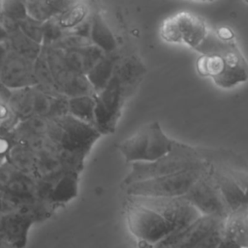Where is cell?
<instances>
[{"mask_svg": "<svg viewBox=\"0 0 248 248\" xmlns=\"http://www.w3.org/2000/svg\"><path fill=\"white\" fill-rule=\"evenodd\" d=\"M177 23L182 42L197 48L207 35L204 22L197 16L189 13H179L173 16Z\"/></svg>", "mask_w": 248, "mask_h": 248, "instance_id": "cell-16", "label": "cell"}, {"mask_svg": "<svg viewBox=\"0 0 248 248\" xmlns=\"http://www.w3.org/2000/svg\"><path fill=\"white\" fill-rule=\"evenodd\" d=\"M49 120L41 116H31L19 122L14 129V135L17 141L38 136H46Z\"/></svg>", "mask_w": 248, "mask_h": 248, "instance_id": "cell-31", "label": "cell"}, {"mask_svg": "<svg viewBox=\"0 0 248 248\" xmlns=\"http://www.w3.org/2000/svg\"><path fill=\"white\" fill-rule=\"evenodd\" d=\"M0 16H1V1H0Z\"/></svg>", "mask_w": 248, "mask_h": 248, "instance_id": "cell-48", "label": "cell"}, {"mask_svg": "<svg viewBox=\"0 0 248 248\" xmlns=\"http://www.w3.org/2000/svg\"><path fill=\"white\" fill-rule=\"evenodd\" d=\"M6 161L17 170L36 178L37 155L23 143L16 142L9 151Z\"/></svg>", "mask_w": 248, "mask_h": 248, "instance_id": "cell-24", "label": "cell"}, {"mask_svg": "<svg viewBox=\"0 0 248 248\" xmlns=\"http://www.w3.org/2000/svg\"><path fill=\"white\" fill-rule=\"evenodd\" d=\"M127 198L158 213L170 226L172 232L184 229L202 216L183 197L154 198L127 196Z\"/></svg>", "mask_w": 248, "mask_h": 248, "instance_id": "cell-10", "label": "cell"}, {"mask_svg": "<svg viewBox=\"0 0 248 248\" xmlns=\"http://www.w3.org/2000/svg\"><path fill=\"white\" fill-rule=\"evenodd\" d=\"M0 216H1V214H0Z\"/></svg>", "mask_w": 248, "mask_h": 248, "instance_id": "cell-49", "label": "cell"}, {"mask_svg": "<svg viewBox=\"0 0 248 248\" xmlns=\"http://www.w3.org/2000/svg\"><path fill=\"white\" fill-rule=\"evenodd\" d=\"M102 135L96 127L68 114L57 120H49L46 137L62 147L87 156Z\"/></svg>", "mask_w": 248, "mask_h": 248, "instance_id": "cell-5", "label": "cell"}, {"mask_svg": "<svg viewBox=\"0 0 248 248\" xmlns=\"http://www.w3.org/2000/svg\"><path fill=\"white\" fill-rule=\"evenodd\" d=\"M19 30L30 40L43 44V23L37 21L28 16L18 22Z\"/></svg>", "mask_w": 248, "mask_h": 248, "instance_id": "cell-34", "label": "cell"}, {"mask_svg": "<svg viewBox=\"0 0 248 248\" xmlns=\"http://www.w3.org/2000/svg\"><path fill=\"white\" fill-rule=\"evenodd\" d=\"M13 211H15V207L11 203L0 198V214H5Z\"/></svg>", "mask_w": 248, "mask_h": 248, "instance_id": "cell-44", "label": "cell"}, {"mask_svg": "<svg viewBox=\"0 0 248 248\" xmlns=\"http://www.w3.org/2000/svg\"><path fill=\"white\" fill-rule=\"evenodd\" d=\"M183 198L202 215L226 221L231 214L213 177L211 164Z\"/></svg>", "mask_w": 248, "mask_h": 248, "instance_id": "cell-9", "label": "cell"}, {"mask_svg": "<svg viewBox=\"0 0 248 248\" xmlns=\"http://www.w3.org/2000/svg\"><path fill=\"white\" fill-rule=\"evenodd\" d=\"M90 45H93L90 39L79 37L78 35H75L67 31L62 38H60L50 46L57 49H61V50H69V49H76V48L87 46Z\"/></svg>", "mask_w": 248, "mask_h": 248, "instance_id": "cell-33", "label": "cell"}, {"mask_svg": "<svg viewBox=\"0 0 248 248\" xmlns=\"http://www.w3.org/2000/svg\"><path fill=\"white\" fill-rule=\"evenodd\" d=\"M5 161H6V160H3V159H0V166H1V165H2V164H3V163H4V162H5Z\"/></svg>", "mask_w": 248, "mask_h": 248, "instance_id": "cell-47", "label": "cell"}, {"mask_svg": "<svg viewBox=\"0 0 248 248\" xmlns=\"http://www.w3.org/2000/svg\"><path fill=\"white\" fill-rule=\"evenodd\" d=\"M46 50V57L47 63L54 80L56 87L58 88L59 92L61 93L62 88L65 84L70 80V78L76 74L70 70L67 66L62 50L51 47V46H45ZM62 94V93H61Z\"/></svg>", "mask_w": 248, "mask_h": 248, "instance_id": "cell-27", "label": "cell"}, {"mask_svg": "<svg viewBox=\"0 0 248 248\" xmlns=\"http://www.w3.org/2000/svg\"><path fill=\"white\" fill-rule=\"evenodd\" d=\"M4 43L8 51L14 52L33 62L37 59L43 48L42 45L30 40L19 29L8 34Z\"/></svg>", "mask_w": 248, "mask_h": 248, "instance_id": "cell-22", "label": "cell"}, {"mask_svg": "<svg viewBox=\"0 0 248 248\" xmlns=\"http://www.w3.org/2000/svg\"><path fill=\"white\" fill-rule=\"evenodd\" d=\"M170 140L156 121L151 122L119 144V150L127 163L154 162L172 148Z\"/></svg>", "mask_w": 248, "mask_h": 248, "instance_id": "cell-3", "label": "cell"}, {"mask_svg": "<svg viewBox=\"0 0 248 248\" xmlns=\"http://www.w3.org/2000/svg\"><path fill=\"white\" fill-rule=\"evenodd\" d=\"M211 171L230 213L248 210V199L229 172L228 168H215L211 165Z\"/></svg>", "mask_w": 248, "mask_h": 248, "instance_id": "cell-14", "label": "cell"}, {"mask_svg": "<svg viewBox=\"0 0 248 248\" xmlns=\"http://www.w3.org/2000/svg\"><path fill=\"white\" fill-rule=\"evenodd\" d=\"M228 170L231 173V175L233 177L235 182L238 184V186L241 188L246 198L248 199V172L238 170L229 169V168H228Z\"/></svg>", "mask_w": 248, "mask_h": 248, "instance_id": "cell-41", "label": "cell"}, {"mask_svg": "<svg viewBox=\"0 0 248 248\" xmlns=\"http://www.w3.org/2000/svg\"><path fill=\"white\" fill-rule=\"evenodd\" d=\"M225 220L202 215L156 244L159 248H216L225 237Z\"/></svg>", "mask_w": 248, "mask_h": 248, "instance_id": "cell-4", "label": "cell"}, {"mask_svg": "<svg viewBox=\"0 0 248 248\" xmlns=\"http://www.w3.org/2000/svg\"><path fill=\"white\" fill-rule=\"evenodd\" d=\"M138 247L139 248H159L156 245H152V244L146 243L144 241H140V240L138 241Z\"/></svg>", "mask_w": 248, "mask_h": 248, "instance_id": "cell-45", "label": "cell"}, {"mask_svg": "<svg viewBox=\"0 0 248 248\" xmlns=\"http://www.w3.org/2000/svg\"><path fill=\"white\" fill-rule=\"evenodd\" d=\"M145 72L144 65L135 55L121 58L114 70V74L121 82L135 92L143 79Z\"/></svg>", "mask_w": 248, "mask_h": 248, "instance_id": "cell-19", "label": "cell"}, {"mask_svg": "<svg viewBox=\"0 0 248 248\" xmlns=\"http://www.w3.org/2000/svg\"><path fill=\"white\" fill-rule=\"evenodd\" d=\"M216 248H241V247L233 240L225 236L224 239L221 241V243Z\"/></svg>", "mask_w": 248, "mask_h": 248, "instance_id": "cell-43", "label": "cell"}, {"mask_svg": "<svg viewBox=\"0 0 248 248\" xmlns=\"http://www.w3.org/2000/svg\"><path fill=\"white\" fill-rule=\"evenodd\" d=\"M34 86L11 90L8 104L19 122L33 116Z\"/></svg>", "mask_w": 248, "mask_h": 248, "instance_id": "cell-26", "label": "cell"}, {"mask_svg": "<svg viewBox=\"0 0 248 248\" xmlns=\"http://www.w3.org/2000/svg\"><path fill=\"white\" fill-rule=\"evenodd\" d=\"M13 131L0 129V159L6 160L9 151L16 143Z\"/></svg>", "mask_w": 248, "mask_h": 248, "instance_id": "cell-40", "label": "cell"}, {"mask_svg": "<svg viewBox=\"0 0 248 248\" xmlns=\"http://www.w3.org/2000/svg\"><path fill=\"white\" fill-rule=\"evenodd\" d=\"M64 29H62L57 21L55 20V17H52L46 22L43 23V44L44 46H50L52 44H54L56 41H58L60 38H62L65 33Z\"/></svg>", "mask_w": 248, "mask_h": 248, "instance_id": "cell-35", "label": "cell"}, {"mask_svg": "<svg viewBox=\"0 0 248 248\" xmlns=\"http://www.w3.org/2000/svg\"><path fill=\"white\" fill-rule=\"evenodd\" d=\"M131 165V171L123 181L125 186L180 171L205 170L210 163L206 162L194 147L174 140L170 151L158 160L148 163H133Z\"/></svg>", "mask_w": 248, "mask_h": 248, "instance_id": "cell-2", "label": "cell"}, {"mask_svg": "<svg viewBox=\"0 0 248 248\" xmlns=\"http://www.w3.org/2000/svg\"><path fill=\"white\" fill-rule=\"evenodd\" d=\"M52 97L42 92L34 86L33 98V116H41L46 118L51 105Z\"/></svg>", "mask_w": 248, "mask_h": 248, "instance_id": "cell-37", "label": "cell"}, {"mask_svg": "<svg viewBox=\"0 0 248 248\" xmlns=\"http://www.w3.org/2000/svg\"><path fill=\"white\" fill-rule=\"evenodd\" d=\"M61 93L68 98L95 95V91L86 75L75 74L62 88Z\"/></svg>", "mask_w": 248, "mask_h": 248, "instance_id": "cell-32", "label": "cell"}, {"mask_svg": "<svg viewBox=\"0 0 248 248\" xmlns=\"http://www.w3.org/2000/svg\"><path fill=\"white\" fill-rule=\"evenodd\" d=\"M69 114V98L63 94L52 97L49 112L46 116L48 120H57Z\"/></svg>", "mask_w": 248, "mask_h": 248, "instance_id": "cell-38", "label": "cell"}, {"mask_svg": "<svg viewBox=\"0 0 248 248\" xmlns=\"http://www.w3.org/2000/svg\"><path fill=\"white\" fill-rule=\"evenodd\" d=\"M6 37H7V34L0 28V43L3 42L6 39Z\"/></svg>", "mask_w": 248, "mask_h": 248, "instance_id": "cell-46", "label": "cell"}, {"mask_svg": "<svg viewBox=\"0 0 248 248\" xmlns=\"http://www.w3.org/2000/svg\"><path fill=\"white\" fill-rule=\"evenodd\" d=\"M78 173L68 172L53 187L48 202L54 208L72 201L78 193Z\"/></svg>", "mask_w": 248, "mask_h": 248, "instance_id": "cell-21", "label": "cell"}, {"mask_svg": "<svg viewBox=\"0 0 248 248\" xmlns=\"http://www.w3.org/2000/svg\"><path fill=\"white\" fill-rule=\"evenodd\" d=\"M34 62L8 51L0 70V83L10 90L36 85Z\"/></svg>", "mask_w": 248, "mask_h": 248, "instance_id": "cell-12", "label": "cell"}, {"mask_svg": "<svg viewBox=\"0 0 248 248\" xmlns=\"http://www.w3.org/2000/svg\"><path fill=\"white\" fill-rule=\"evenodd\" d=\"M196 49L203 54L198 61L199 72L219 86L231 87L248 78V65L232 39L207 33Z\"/></svg>", "mask_w": 248, "mask_h": 248, "instance_id": "cell-1", "label": "cell"}, {"mask_svg": "<svg viewBox=\"0 0 248 248\" xmlns=\"http://www.w3.org/2000/svg\"><path fill=\"white\" fill-rule=\"evenodd\" d=\"M90 30H91V19H90V16H89V17L87 19H85L83 22H81L80 24H78V26H76L75 28H73L72 30H70L68 32H71L79 37L90 39Z\"/></svg>", "mask_w": 248, "mask_h": 248, "instance_id": "cell-42", "label": "cell"}, {"mask_svg": "<svg viewBox=\"0 0 248 248\" xmlns=\"http://www.w3.org/2000/svg\"><path fill=\"white\" fill-rule=\"evenodd\" d=\"M74 2L73 0H26L24 4L27 16L44 23L62 14Z\"/></svg>", "mask_w": 248, "mask_h": 248, "instance_id": "cell-18", "label": "cell"}, {"mask_svg": "<svg viewBox=\"0 0 248 248\" xmlns=\"http://www.w3.org/2000/svg\"><path fill=\"white\" fill-rule=\"evenodd\" d=\"M134 93L113 73L107 86L95 94V126L101 135L114 133L123 106Z\"/></svg>", "mask_w": 248, "mask_h": 248, "instance_id": "cell-6", "label": "cell"}, {"mask_svg": "<svg viewBox=\"0 0 248 248\" xmlns=\"http://www.w3.org/2000/svg\"><path fill=\"white\" fill-rule=\"evenodd\" d=\"M36 188V178L17 170L7 161L0 166V198L11 203L15 209L37 201Z\"/></svg>", "mask_w": 248, "mask_h": 248, "instance_id": "cell-11", "label": "cell"}, {"mask_svg": "<svg viewBox=\"0 0 248 248\" xmlns=\"http://www.w3.org/2000/svg\"><path fill=\"white\" fill-rule=\"evenodd\" d=\"M90 16V8L86 2L75 1L62 14L55 16L59 26L65 31H70Z\"/></svg>", "mask_w": 248, "mask_h": 248, "instance_id": "cell-29", "label": "cell"}, {"mask_svg": "<svg viewBox=\"0 0 248 248\" xmlns=\"http://www.w3.org/2000/svg\"><path fill=\"white\" fill-rule=\"evenodd\" d=\"M121 59L118 52L105 53V55L95 64V66L86 74L95 94L100 93L108 83L114 73L115 67Z\"/></svg>", "mask_w": 248, "mask_h": 248, "instance_id": "cell-17", "label": "cell"}, {"mask_svg": "<svg viewBox=\"0 0 248 248\" xmlns=\"http://www.w3.org/2000/svg\"><path fill=\"white\" fill-rule=\"evenodd\" d=\"M33 70H34V77L36 79V85H35L36 88H38L42 92L51 97H55L61 94L54 83V80L47 63L46 50L44 46L41 53L39 54L37 59L34 61Z\"/></svg>", "mask_w": 248, "mask_h": 248, "instance_id": "cell-25", "label": "cell"}, {"mask_svg": "<svg viewBox=\"0 0 248 248\" xmlns=\"http://www.w3.org/2000/svg\"><path fill=\"white\" fill-rule=\"evenodd\" d=\"M35 222L16 211L1 214L0 240L11 248H23L27 241L28 232Z\"/></svg>", "mask_w": 248, "mask_h": 248, "instance_id": "cell-13", "label": "cell"}, {"mask_svg": "<svg viewBox=\"0 0 248 248\" xmlns=\"http://www.w3.org/2000/svg\"><path fill=\"white\" fill-rule=\"evenodd\" d=\"M68 171L62 164L51 154H42L37 156L36 178L45 183L54 186Z\"/></svg>", "mask_w": 248, "mask_h": 248, "instance_id": "cell-23", "label": "cell"}, {"mask_svg": "<svg viewBox=\"0 0 248 248\" xmlns=\"http://www.w3.org/2000/svg\"><path fill=\"white\" fill-rule=\"evenodd\" d=\"M1 13L16 21H20L27 16L24 1L3 0L1 1Z\"/></svg>", "mask_w": 248, "mask_h": 248, "instance_id": "cell-36", "label": "cell"}, {"mask_svg": "<svg viewBox=\"0 0 248 248\" xmlns=\"http://www.w3.org/2000/svg\"><path fill=\"white\" fill-rule=\"evenodd\" d=\"M160 35L167 42L182 43V38L173 16L167 17L163 21L160 27Z\"/></svg>", "mask_w": 248, "mask_h": 248, "instance_id": "cell-39", "label": "cell"}, {"mask_svg": "<svg viewBox=\"0 0 248 248\" xmlns=\"http://www.w3.org/2000/svg\"><path fill=\"white\" fill-rule=\"evenodd\" d=\"M91 43L101 48L105 53H111L116 51L117 43L114 35L99 12H94L90 15Z\"/></svg>", "mask_w": 248, "mask_h": 248, "instance_id": "cell-20", "label": "cell"}, {"mask_svg": "<svg viewBox=\"0 0 248 248\" xmlns=\"http://www.w3.org/2000/svg\"><path fill=\"white\" fill-rule=\"evenodd\" d=\"M225 236L241 248H248V210L231 214L225 223Z\"/></svg>", "mask_w": 248, "mask_h": 248, "instance_id": "cell-28", "label": "cell"}, {"mask_svg": "<svg viewBox=\"0 0 248 248\" xmlns=\"http://www.w3.org/2000/svg\"><path fill=\"white\" fill-rule=\"evenodd\" d=\"M207 169L185 170L147 180L138 181L125 186L126 193L127 196L133 197H183Z\"/></svg>", "mask_w": 248, "mask_h": 248, "instance_id": "cell-7", "label": "cell"}, {"mask_svg": "<svg viewBox=\"0 0 248 248\" xmlns=\"http://www.w3.org/2000/svg\"><path fill=\"white\" fill-rule=\"evenodd\" d=\"M62 53L70 70L80 75H86L105 55V52L94 45L76 49L62 50Z\"/></svg>", "mask_w": 248, "mask_h": 248, "instance_id": "cell-15", "label": "cell"}, {"mask_svg": "<svg viewBox=\"0 0 248 248\" xmlns=\"http://www.w3.org/2000/svg\"><path fill=\"white\" fill-rule=\"evenodd\" d=\"M95 95L69 98V114L73 117L95 126Z\"/></svg>", "mask_w": 248, "mask_h": 248, "instance_id": "cell-30", "label": "cell"}, {"mask_svg": "<svg viewBox=\"0 0 248 248\" xmlns=\"http://www.w3.org/2000/svg\"><path fill=\"white\" fill-rule=\"evenodd\" d=\"M124 207L129 231L139 240L156 245L172 233L170 226L155 211L128 198Z\"/></svg>", "mask_w": 248, "mask_h": 248, "instance_id": "cell-8", "label": "cell"}]
</instances>
